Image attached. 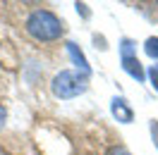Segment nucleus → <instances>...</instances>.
Masks as SVG:
<instances>
[{"label": "nucleus", "instance_id": "8", "mask_svg": "<svg viewBox=\"0 0 158 155\" xmlns=\"http://www.w3.org/2000/svg\"><path fill=\"white\" fill-rule=\"evenodd\" d=\"M106 155H132V153H129L125 145H120V143H118V145H110L108 150H106Z\"/></svg>", "mask_w": 158, "mask_h": 155}, {"label": "nucleus", "instance_id": "2", "mask_svg": "<svg viewBox=\"0 0 158 155\" xmlns=\"http://www.w3.org/2000/svg\"><path fill=\"white\" fill-rule=\"evenodd\" d=\"M86 88H89V74H79V72H72V69L58 72L50 81V91L60 100H72V98L81 96Z\"/></svg>", "mask_w": 158, "mask_h": 155}, {"label": "nucleus", "instance_id": "7", "mask_svg": "<svg viewBox=\"0 0 158 155\" xmlns=\"http://www.w3.org/2000/svg\"><path fill=\"white\" fill-rule=\"evenodd\" d=\"M146 77H148V81H151V88L158 93V65H151V67H148Z\"/></svg>", "mask_w": 158, "mask_h": 155}, {"label": "nucleus", "instance_id": "1", "mask_svg": "<svg viewBox=\"0 0 158 155\" xmlns=\"http://www.w3.org/2000/svg\"><path fill=\"white\" fill-rule=\"evenodd\" d=\"M24 29L29 34L34 41H39V43H53V41L62 38V34H65V24L60 19L55 12L50 10H34L27 17V24H24Z\"/></svg>", "mask_w": 158, "mask_h": 155}, {"label": "nucleus", "instance_id": "10", "mask_svg": "<svg viewBox=\"0 0 158 155\" xmlns=\"http://www.w3.org/2000/svg\"><path fill=\"white\" fill-rule=\"evenodd\" d=\"M5 119H7V110H5V105L0 103V129L5 126Z\"/></svg>", "mask_w": 158, "mask_h": 155}, {"label": "nucleus", "instance_id": "5", "mask_svg": "<svg viewBox=\"0 0 158 155\" xmlns=\"http://www.w3.org/2000/svg\"><path fill=\"white\" fill-rule=\"evenodd\" d=\"M67 53H69V58H72V62H74L77 67H81V72H84V74H89V65H86V58L81 55V50L77 48V43H67Z\"/></svg>", "mask_w": 158, "mask_h": 155}, {"label": "nucleus", "instance_id": "3", "mask_svg": "<svg viewBox=\"0 0 158 155\" xmlns=\"http://www.w3.org/2000/svg\"><path fill=\"white\" fill-rule=\"evenodd\" d=\"M110 112H113V117L118 119L120 124H129V122L134 119V110H132V105H129L122 96L113 98V103H110Z\"/></svg>", "mask_w": 158, "mask_h": 155}, {"label": "nucleus", "instance_id": "9", "mask_svg": "<svg viewBox=\"0 0 158 155\" xmlns=\"http://www.w3.org/2000/svg\"><path fill=\"white\" fill-rule=\"evenodd\" d=\"M148 129H151V138H153V145H156V150H158V119H151Z\"/></svg>", "mask_w": 158, "mask_h": 155}, {"label": "nucleus", "instance_id": "4", "mask_svg": "<svg viewBox=\"0 0 158 155\" xmlns=\"http://www.w3.org/2000/svg\"><path fill=\"white\" fill-rule=\"evenodd\" d=\"M122 69H125L132 79H137V81H144V79H146V74H144L141 62L137 60V55H122Z\"/></svg>", "mask_w": 158, "mask_h": 155}, {"label": "nucleus", "instance_id": "6", "mask_svg": "<svg viewBox=\"0 0 158 155\" xmlns=\"http://www.w3.org/2000/svg\"><path fill=\"white\" fill-rule=\"evenodd\" d=\"M144 50H146L148 58L158 60V36H151V38H146V43H144Z\"/></svg>", "mask_w": 158, "mask_h": 155}]
</instances>
